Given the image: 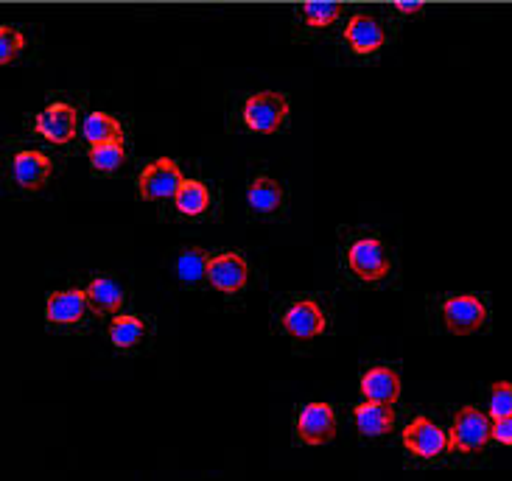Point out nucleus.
<instances>
[{
    "label": "nucleus",
    "mask_w": 512,
    "mask_h": 481,
    "mask_svg": "<svg viewBox=\"0 0 512 481\" xmlns=\"http://www.w3.org/2000/svg\"><path fill=\"white\" fill-rule=\"evenodd\" d=\"M342 266L347 277L359 283H381L392 275V255L387 241L375 233L350 235L342 247Z\"/></svg>",
    "instance_id": "1"
},
{
    "label": "nucleus",
    "mask_w": 512,
    "mask_h": 481,
    "mask_svg": "<svg viewBox=\"0 0 512 481\" xmlns=\"http://www.w3.org/2000/svg\"><path fill=\"white\" fill-rule=\"evenodd\" d=\"M342 51L353 59H373L378 56L389 42H392V26L389 17L375 12H353L342 23Z\"/></svg>",
    "instance_id": "2"
},
{
    "label": "nucleus",
    "mask_w": 512,
    "mask_h": 481,
    "mask_svg": "<svg viewBox=\"0 0 512 481\" xmlns=\"http://www.w3.org/2000/svg\"><path fill=\"white\" fill-rule=\"evenodd\" d=\"M291 118V101L280 90H258L238 104V124L250 135H277Z\"/></svg>",
    "instance_id": "3"
},
{
    "label": "nucleus",
    "mask_w": 512,
    "mask_h": 481,
    "mask_svg": "<svg viewBox=\"0 0 512 481\" xmlns=\"http://www.w3.org/2000/svg\"><path fill=\"white\" fill-rule=\"evenodd\" d=\"M277 325L291 339L308 342V339H317L328 330V314L314 297H291L280 308Z\"/></svg>",
    "instance_id": "4"
},
{
    "label": "nucleus",
    "mask_w": 512,
    "mask_h": 481,
    "mask_svg": "<svg viewBox=\"0 0 512 481\" xmlns=\"http://www.w3.org/2000/svg\"><path fill=\"white\" fill-rule=\"evenodd\" d=\"M448 440H451V451H459V454L482 451L487 442L493 440V417H487L476 406H465L454 417L451 431H448Z\"/></svg>",
    "instance_id": "5"
},
{
    "label": "nucleus",
    "mask_w": 512,
    "mask_h": 481,
    "mask_svg": "<svg viewBox=\"0 0 512 481\" xmlns=\"http://www.w3.org/2000/svg\"><path fill=\"white\" fill-rule=\"evenodd\" d=\"M440 317L451 333H476L487 325L490 311L479 294H451L440 303Z\"/></svg>",
    "instance_id": "6"
},
{
    "label": "nucleus",
    "mask_w": 512,
    "mask_h": 481,
    "mask_svg": "<svg viewBox=\"0 0 512 481\" xmlns=\"http://www.w3.org/2000/svg\"><path fill=\"white\" fill-rule=\"evenodd\" d=\"M34 132L48 143L65 146L76 138V132H82V118L76 104L70 101H51L45 110L34 115Z\"/></svg>",
    "instance_id": "7"
},
{
    "label": "nucleus",
    "mask_w": 512,
    "mask_h": 481,
    "mask_svg": "<svg viewBox=\"0 0 512 481\" xmlns=\"http://www.w3.org/2000/svg\"><path fill=\"white\" fill-rule=\"evenodd\" d=\"M208 280L216 291H222L224 297H238L250 283V263L241 252H216L210 255Z\"/></svg>",
    "instance_id": "8"
},
{
    "label": "nucleus",
    "mask_w": 512,
    "mask_h": 481,
    "mask_svg": "<svg viewBox=\"0 0 512 481\" xmlns=\"http://www.w3.org/2000/svg\"><path fill=\"white\" fill-rule=\"evenodd\" d=\"M403 448L415 459L431 462V459H440L451 448V440H448V434L434 420H429L426 414H420V417H415L409 426L403 428Z\"/></svg>",
    "instance_id": "9"
},
{
    "label": "nucleus",
    "mask_w": 512,
    "mask_h": 481,
    "mask_svg": "<svg viewBox=\"0 0 512 481\" xmlns=\"http://www.w3.org/2000/svg\"><path fill=\"white\" fill-rule=\"evenodd\" d=\"M182 185V171L174 160H154L138 174V193L149 202L174 199Z\"/></svg>",
    "instance_id": "10"
},
{
    "label": "nucleus",
    "mask_w": 512,
    "mask_h": 481,
    "mask_svg": "<svg viewBox=\"0 0 512 481\" xmlns=\"http://www.w3.org/2000/svg\"><path fill=\"white\" fill-rule=\"evenodd\" d=\"M339 23H345V6L342 3H303L294 9V34L297 40L322 37Z\"/></svg>",
    "instance_id": "11"
},
{
    "label": "nucleus",
    "mask_w": 512,
    "mask_h": 481,
    "mask_svg": "<svg viewBox=\"0 0 512 481\" xmlns=\"http://www.w3.org/2000/svg\"><path fill=\"white\" fill-rule=\"evenodd\" d=\"M93 305L87 300V291L82 289H59L48 294L45 300V322L56 328H70L87 319V311Z\"/></svg>",
    "instance_id": "12"
},
{
    "label": "nucleus",
    "mask_w": 512,
    "mask_h": 481,
    "mask_svg": "<svg viewBox=\"0 0 512 481\" xmlns=\"http://www.w3.org/2000/svg\"><path fill=\"white\" fill-rule=\"evenodd\" d=\"M9 171H12V182L20 191L34 193L40 191L42 185L51 179V174H54V163H51V157L42 154L40 149H20V152H14Z\"/></svg>",
    "instance_id": "13"
},
{
    "label": "nucleus",
    "mask_w": 512,
    "mask_h": 481,
    "mask_svg": "<svg viewBox=\"0 0 512 481\" xmlns=\"http://www.w3.org/2000/svg\"><path fill=\"white\" fill-rule=\"evenodd\" d=\"M336 434V412L331 403H305L297 414V437L305 445H325Z\"/></svg>",
    "instance_id": "14"
},
{
    "label": "nucleus",
    "mask_w": 512,
    "mask_h": 481,
    "mask_svg": "<svg viewBox=\"0 0 512 481\" xmlns=\"http://www.w3.org/2000/svg\"><path fill=\"white\" fill-rule=\"evenodd\" d=\"M247 205H250L252 216H261V219L283 216V210H286V188L277 179L258 174L247 185Z\"/></svg>",
    "instance_id": "15"
},
{
    "label": "nucleus",
    "mask_w": 512,
    "mask_h": 481,
    "mask_svg": "<svg viewBox=\"0 0 512 481\" xmlns=\"http://www.w3.org/2000/svg\"><path fill=\"white\" fill-rule=\"evenodd\" d=\"M359 389L364 400L395 406L398 398H401V375L392 367H373V370H367L361 375Z\"/></svg>",
    "instance_id": "16"
},
{
    "label": "nucleus",
    "mask_w": 512,
    "mask_h": 481,
    "mask_svg": "<svg viewBox=\"0 0 512 481\" xmlns=\"http://www.w3.org/2000/svg\"><path fill=\"white\" fill-rule=\"evenodd\" d=\"M353 423L364 437H384L395 428V412H392V406L364 400L353 409Z\"/></svg>",
    "instance_id": "17"
},
{
    "label": "nucleus",
    "mask_w": 512,
    "mask_h": 481,
    "mask_svg": "<svg viewBox=\"0 0 512 481\" xmlns=\"http://www.w3.org/2000/svg\"><path fill=\"white\" fill-rule=\"evenodd\" d=\"M84 291H87L90 305H93L96 311H101V314H118L126 303V294L124 289H121V283L107 275L93 277Z\"/></svg>",
    "instance_id": "18"
},
{
    "label": "nucleus",
    "mask_w": 512,
    "mask_h": 481,
    "mask_svg": "<svg viewBox=\"0 0 512 481\" xmlns=\"http://www.w3.org/2000/svg\"><path fill=\"white\" fill-rule=\"evenodd\" d=\"M82 138L87 140V146L124 140V124L112 112H90L82 121Z\"/></svg>",
    "instance_id": "19"
},
{
    "label": "nucleus",
    "mask_w": 512,
    "mask_h": 481,
    "mask_svg": "<svg viewBox=\"0 0 512 481\" xmlns=\"http://www.w3.org/2000/svg\"><path fill=\"white\" fill-rule=\"evenodd\" d=\"M174 207L180 216L196 219L202 213H208L210 207V188L202 179H182L180 191L174 196Z\"/></svg>",
    "instance_id": "20"
},
{
    "label": "nucleus",
    "mask_w": 512,
    "mask_h": 481,
    "mask_svg": "<svg viewBox=\"0 0 512 481\" xmlns=\"http://www.w3.org/2000/svg\"><path fill=\"white\" fill-rule=\"evenodd\" d=\"M208 263L210 255L205 249H182L180 255L174 258V275H177L182 286H199L202 280H208Z\"/></svg>",
    "instance_id": "21"
},
{
    "label": "nucleus",
    "mask_w": 512,
    "mask_h": 481,
    "mask_svg": "<svg viewBox=\"0 0 512 481\" xmlns=\"http://www.w3.org/2000/svg\"><path fill=\"white\" fill-rule=\"evenodd\" d=\"M107 336L118 350H132L146 339V322L135 314H118V317H112Z\"/></svg>",
    "instance_id": "22"
},
{
    "label": "nucleus",
    "mask_w": 512,
    "mask_h": 481,
    "mask_svg": "<svg viewBox=\"0 0 512 481\" xmlns=\"http://www.w3.org/2000/svg\"><path fill=\"white\" fill-rule=\"evenodd\" d=\"M28 51V34L20 26L3 23L0 26V65L9 68Z\"/></svg>",
    "instance_id": "23"
},
{
    "label": "nucleus",
    "mask_w": 512,
    "mask_h": 481,
    "mask_svg": "<svg viewBox=\"0 0 512 481\" xmlns=\"http://www.w3.org/2000/svg\"><path fill=\"white\" fill-rule=\"evenodd\" d=\"M126 160L124 140H112V143H101V146H90V168L98 174H110L118 171Z\"/></svg>",
    "instance_id": "24"
},
{
    "label": "nucleus",
    "mask_w": 512,
    "mask_h": 481,
    "mask_svg": "<svg viewBox=\"0 0 512 481\" xmlns=\"http://www.w3.org/2000/svg\"><path fill=\"white\" fill-rule=\"evenodd\" d=\"M487 412H490L493 420H499V417H512V384L501 381V384L490 386Z\"/></svg>",
    "instance_id": "25"
},
{
    "label": "nucleus",
    "mask_w": 512,
    "mask_h": 481,
    "mask_svg": "<svg viewBox=\"0 0 512 481\" xmlns=\"http://www.w3.org/2000/svg\"><path fill=\"white\" fill-rule=\"evenodd\" d=\"M493 440L501 442V445H512V417L493 420Z\"/></svg>",
    "instance_id": "26"
},
{
    "label": "nucleus",
    "mask_w": 512,
    "mask_h": 481,
    "mask_svg": "<svg viewBox=\"0 0 512 481\" xmlns=\"http://www.w3.org/2000/svg\"><path fill=\"white\" fill-rule=\"evenodd\" d=\"M392 12L401 14V17H417V14H423V3H406V0H398V3H392Z\"/></svg>",
    "instance_id": "27"
}]
</instances>
